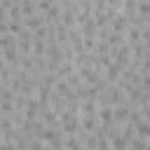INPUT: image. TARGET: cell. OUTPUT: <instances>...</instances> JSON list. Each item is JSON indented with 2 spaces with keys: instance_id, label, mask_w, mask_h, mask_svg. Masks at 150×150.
I'll return each mask as SVG.
<instances>
[{
  "instance_id": "1",
  "label": "cell",
  "mask_w": 150,
  "mask_h": 150,
  "mask_svg": "<svg viewBox=\"0 0 150 150\" xmlns=\"http://www.w3.org/2000/svg\"><path fill=\"white\" fill-rule=\"evenodd\" d=\"M136 131H138V136H141L143 141H145V138H150V122H148V120H145V122L141 120V122L136 124Z\"/></svg>"
}]
</instances>
